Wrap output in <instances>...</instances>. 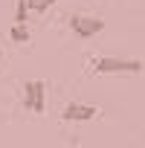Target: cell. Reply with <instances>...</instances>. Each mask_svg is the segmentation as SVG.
Here are the masks:
<instances>
[{
    "mask_svg": "<svg viewBox=\"0 0 145 148\" xmlns=\"http://www.w3.org/2000/svg\"><path fill=\"white\" fill-rule=\"evenodd\" d=\"M29 3V12H47L49 6H55V0H26Z\"/></svg>",
    "mask_w": 145,
    "mask_h": 148,
    "instance_id": "7",
    "label": "cell"
},
{
    "mask_svg": "<svg viewBox=\"0 0 145 148\" xmlns=\"http://www.w3.org/2000/svg\"><path fill=\"white\" fill-rule=\"evenodd\" d=\"M26 15H29V3L26 0H18L15 3V23H26Z\"/></svg>",
    "mask_w": 145,
    "mask_h": 148,
    "instance_id": "6",
    "label": "cell"
},
{
    "mask_svg": "<svg viewBox=\"0 0 145 148\" xmlns=\"http://www.w3.org/2000/svg\"><path fill=\"white\" fill-rule=\"evenodd\" d=\"M44 82H26L23 84V105L26 110H35V113H44Z\"/></svg>",
    "mask_w": 145,
    "mask_h": 148,
    "instance_id": "3",
    "label": "cell"
},
{
    "mask_svg": "<svg viewBox=\"0 0 145 148\" xmlns=\"http://www.w3.org/2000/svg\"><path fill=\"white\" fill-rule=\"evenodd\" d=\"M90 73L99 76H119V73H142V61L136 58H119V55H102L90 61Z\"/></svg>",
    "mask_w": 145,
    "mask_h": 148,
    "instance_id": "1",
    "label": "cell"
},
{
    "mask_svg": "<svg viewBox=\"0 0 145 148\" xmlns=\"http://www.w3.org/2000/svg\"><path fill=\"white\" fill-rule=\"evenodd\" d=\"M96 116H99V108L84 105V102H70L61 110V119H67V122H87V119H96Z\"/></svg>",
    "mask_w": 145,
    "mask_h": 148,
    "instance_id": "4",
    "label": "cell"
},
{
    "mask_svg": "<svg viewBox=\"0 0 145 148\" xmlns=\"http://www.w3.org/2000/svg\"><path fill=\"white\" fill-rule=\"evenodd\" d=\"M9 38H12L15 44H29L32 35H29V26H26V23H15L12 32H9Z\"/></svg>",
    "mask_w": 145,
    "mask_h": 148,
    "instance_id": "5",
    "label": "cell"
},
{
    "mask_svg": "<svg viewBox=\"0 0 145 148\" xmlns=\"http://www.w3.org/2000/svg\"><path fill=\"white\" fill-rule=\"evenodd\" d=\"M0 58H3V47H0Z\"/></svg>",
    "mask_w": 145,
    "mask_h": 148,
    "instance_id": "8",
    "label": "cell"
},
{
    "mask_svg": "<svg viewBox=\"0 0 145 148\" xmlns=\"http://www.w3.org/2000/svg\"><path fill=\"white\" fill-rule=\"evenodd\" d=\"M70 29L76 32L79 38H96V35L105 29V21L90 18V15H72V18H70Z\"/></svg>",
    "mask_w": 145,
    "mask_h": 148,
    "instance_id": "2",
    "label": "cell"
}]
</instances>
